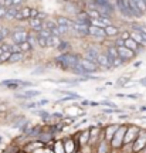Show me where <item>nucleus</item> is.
I'll list each match as a JSON object with an SVG mask.
<instances>
[{"label": "nucleus", "instance_id": "f257e3e1", "mask_svg": "<svg viewBox=\"0 0 146 153\" xmlns=\"http://www.w3.org/2000/svg\"><path fill=\"white\" fill-rule=\"evenodd\" d=\"M55 62H57L61 68H64V70H72L75 65L80 64V55L65 53V54L58 55V57L55 58Z\"/></svg>", "mask_w": 146, "mask_h": 153}, {"label": "nucleus", "instance_id": "f03ea898", "mask_svg": "<svg viewBox=\"0 0 146 153\" xmlns=\"http://www.w3.org/2000/svg\"><path fill=\"white\" fill-rule=\"evenodd\" d=\"M114 1H107V0H97L95 1V10L101 17H107L111 19L112 13H114Z\"/></svg>", "mask_w": 146, "mask_h": 153}, {"label": "nucleus", "instance_id": "7ed1b4c3", "mask_svg": "<svg viewBox=\"0 0 146 153\" xmlns=\"http://www.w3.org/2000/svg\"><path fill=\"white\" fill-rule=\"evenodd\" d=\"M126 129H128V126H119V129L116 131V133L114 135L112 140H111V146L114 149H119L124 145V137L125 133H126Z\"/></svg>", "mask_w": 146, "mask_h": 153}, {"label": "nucleus", "instance_id": "20e7f679", "mask_svg": "<svg viewBox=\"0 0 146 153\" xmlns=\"http://www.w3.org/2000/svg\"><path fill=\"white\" fill-rule=\"evenodd\" d=\"M10 36H11V40H13V43L14 44H22V43H26L27 41V37H28V33L24 30V28H22V27H17V28H14L13 31L10 33Z\"/></svg>", "mask_w": 146, "mask_h": 153}, {"label": "nucleus", "instance_id": "39448f33", "mask_svg": "<svg viewBox=\"0 0 146 153\" xmlns=\"http://www.w3.org/2000/svg\"><path fill=\"white\" fill-rule=\"evenodd\" d=\"M139 133H141V129H139L138 126H128L126 133H125V137H124V145H130V143H133Z\"/></svg>", "mask_w": 146, "mask_h": 153}, {"label": "nucleus", "instance_id": "423d86ee", "mask_svg": "<svg viewBox=\"0 0 146 153\" xmlns=\"http://www.w3.org/2000/svg\"><path fill=\"white\" fill-rule=\"evenodd\" d=\"M143 148H146V132H141L136 140L133 142V146H132V152L133 153H138L143 150Z\"/></svg>", "mask_w": 146, "mask_h": 153}, {"label": "nucleus", "instance_id": "0eeeda50", "mask_svg": "<svg viewBox=\"0 0 146 153\" xmlns=\"http://www.w3.org/2000/svg\"><path fill=\"white\" fill-rule=\"evenodd\" d=\"M116 51H118V57L122 61H125V62L132 60V58H135V55H136L133 51L128 50L126 47H116Z\"/></svg>", "mask_w": 146, "mask_h": 153}, {"label": "nucleus", "instance_id": "6e6552de", "mask_svg": "<svg viewBox=\"0 0 146 153\" xmlns=\"http://www.w3.org/2000/svg\"><path fill=\"white\" fill-rule=\"evenodd\" d=\"M80 65L84 68V71L87 72L88 75H89V74H94V72L98 70L97 64H94V62H91V61L85 60L84 57H80Z\"/></svg>", "mask_w": 146, "mask_h": 153}, {"label": "nucleus", "instance_id": "1a4fd4ad", "mask_svg": "<svg viewBox=\"0 0 146 153\" xmlns=\"http://www.w3.org/2000/svg\"><path fill=\"white\" fill-rule=\"evenodd\" d=\"M88 27L87 24H77V23L72 22V33L77 37H84V36H88Z\"/></svg>", "mask_w": 146, "mask_h": 153}, {"label": "nucleus", "instance_id": "9d476101", "mask_svg": "<svg viewBox=\"0 0 146 153\" xmlns=\"http://www.w3.org/2000/svg\"><path fill=\"white\" fill-rule=\"evenodd\" d=\"M88 36H91V37L97 38V40H102L105 38V30L104 28H99V27H95V26H89L88 27Z\"/></svg>", "mask_w": 146, "mask_h": 153}, {"label": "nucleus", "instance_id": "9b49d317", "mask_svg": "<svg viewBox=\"0 0 146 153\" xmlns=\"http://www.w3.org/2000/svg\"><path fill=\"white\" fill-rule=\"evenodd\" d=\"M30 19H31V7L27 6H23L14 17V20H30Z\"/></svg>", "mask_w": 146, "mask_h": 153}, {"label": "nucleus", "instance_id": "f8f14e48", "mask_svg": "<svg viewBox=\"0 0 146 153\" xmlns=\"http://www.w3.org/2000/svg\"><path fill=\"white\" fill-rule=\"evenodd\" d=\"M97 65L104 68V70H108L111 68V60L108 58V55L105 54V53H99L98 54V58H97Z\"/></svg>", "mask_w": 146, "mask_h": 153}, {"label": "nucleus", "instance_id": "ddd939ff", "mask_svg": "<svg viewBox=\"0 0 146 153\" xmlns=\"http://www.w3.org/2000/svg\"><path fill=\"white\" fill-rule=\"evenodd\" d=\"M101 51L97 48V47H94V45H91V47H88L87 48V53H85V60L91 61V62H94V64H97V58H98V54H99Z\"/></svg>", "mask_w": 146, "mask_h": 153}, {"label": "nucleus", "instance_id": "4468645a", "mask_svg": "<svg viewBox=\"0 0 146 153\" xmlns=\"http://www.w3.org/2000/svg\"><path fill=\"white\" fill-rule=\"evenodd\" d=\"M129 36L136 44H139L141 47H146V34L136 33V31H129Z\"/></svg>", "mask_w": 146, "mask_h": 153}, {"label": "nucleus", "instance_id": "2eb2a0df", "mask_svg": "<svg viewBox=\"0 0 146 153\" xmlns=\"http://www.w3.org/2000/svg\"><path fill=\"white\" fill-rule=\"evenodd\" d=\"M124 47H126L128 50H130V51H133L135 54H139V53H142V47L139 45V44H136L132 38H128V40H125L124 43Z\"/></svg>", "mask_w": 146, "mask_h": 153}, {"label": "nucleus", "instance_id": "dca6fc26", "mask_svg": "<svg viewBox=\"0 0 146 153\" xmlns=\"http://www.w3.org/2000/svg\"><path fill=\"white\" fill-rule=\"evenodd\" d=\"M74 23H77V24H87V26H89V17H88L87 11H85V10L80 11V13L75 16Z\"/></svg>", "mask_w": 146, "mask_h": 153}, {"label": "nucleus", "instance_id": "f3484780", "mask_svg": "<svg viewBox=\"0 0 146 153\" xmlns=\"http://www.w3.org/2000/svg\"><path fill=\"white\" fill-rule=\"evenodd\" d=\"M119 129L118 125H112V126H108L107 129H105V135H104V139L107 140V142H111L112 140V137H114V135L116 133V131Z\"/></svg>", "mask_w": 146, "mask_h": 153}, {"label": "nucleus", "instance_id": "a211bd4d", "mask_svg": "<svg viewBox=\"0 0 146 153\" xmlns=\"http://www.w3.org/2000/svg\"><path fill=\"white\" fill-rule=\"evenodd\" d=\"M28 26L31 27V30H34V31L40 33V31L43 30V20H40V19H30Z\"/></svg>", "mask_w": 146, "mask_h": 153}, {"label": "nucleus", "instance_id": "6ab92c4d", "mask_svg": "<svg viewBox=\"0 0 146 153\" xmlns=\"http://www.w3.org/2000/svg\"><path fill=\"white\" fill-rule=\"evenodd\" d=\"M97 152L98 153H109V146H108V142L102 139L101 142L97 143Z\"/></svg>", "mask_w": 146, "mask_h": 153}, {"label": "nucleus", "instance_id": "aec40b11", "mask_svg": "<svg viewBox=\"0 0 146 153\" xmlns=\"http://www.w3.org/2000/svg\"><path fill=\"white\" fill-rule=\"evenodd\" d=\"M128 6H129L130 16H132V17H141L142 16V13L138 10V6H136L135 1H128Z\"/></svg>", "mask_w": 146, "mask_h": 153}, {"label": "nucleus", "instance_id": "412c9836", "mask_svg": "<svg viewBox=\"0 0 146 153\" xmlns=\"http://www.w3.org/2000/svg\"><path fill=\"white\" fill-rule=\"evenodd\" d=\"M27 43L30 44V47H31V48H34V47H38V38H37V34H36V33H28Z\"/></svg>", "mask_w": 146, "mask_h": 153}, {"label": "nucleus", "instance_id": "4be33fe9", "mask_svg": "<svg viewBox=\"0 0 146 153\" xmlns=\"http://www.w3.org/2000/svg\"><path fill=\"white\" fill-rule=\"evenodd\" d=\"M38 91H26V92H20L17 94V98H22V99H27V98H33V97H37L38 95Z\"/></svg>", "mask_w": 146, "mask_h": 153}, {"label": "nucleus", "instance_id": "5701e85b", "mask_svg": "<svg viewBox=\"0 0 146 153\" xmlns=\"http://www.w3.org/2000/svg\"><path fill=\"white\" fill-rule=\"evenodd\" d=\"M57 27V23H55V20H51V19H47V20H43V28L44 30H48V31H51L53 28Z\"/></svg>", "mask_w": 146, "mask_h": 153}, {"label": "nucleus", "instance_id": "b1692460", "mask_svg": "<svg viewBox=\"0 0 146 153\" xmlns=\"http://www.w3.org/2000/svg\"><path fill=\"white\" fill-rule=\"evenodd\" d=\"M104 30H105V36H107V37H115V36H118V33H119V28L115 27V26H109V27L104 28Z\"/></svg>", "mask_w": 146, "mask_h": 153}, {"label": "nucleus", "instance_id": "393cba45", "mask_svg": "<svg viewBox=\"0 0 146 153\" xmlns=\"http://www.w3.org/2000/svg\"><path fill=\"white\" fill-rule=\"evenodd\" d=\"M99 135V129L98 128H91V131H89V143H97V137Z\"/></svg>", "mask_w": 146, "mask_h": 153}, {"label": "nucleus", "instance_id": "a878e982", "mask_svg": "<svg viewBox=\"0 0 146 153\" xmlns=\"http://www.w3.org/2000/svg\"><path fill=\"white\" fill-rule=\"evenodd\" d=\"M60 43H61L60 37H54V36H51V37L47 40V47H58Z\"/></svg>", "mask_w": 146, "mask_h": 153}, {"label": "nucleus", "instance_id": "bb28decb", "mask_svg": "<svg viewBox=\"0 0 146 153\" xmlns=\"http://www.w3.org/2000/svg\"><path fill=\"white\" fill-rule=\"evenodd\" d=\"M87 143H89V131H84L80 135V145H87Z\"/></svg>", "mask_w": 146, "mask_h": 153}, {"label": "nucleus", "instance_id": "cd10ccee", "mask_svg": "<svg viewBox=\"0 0 146 153\" xmlns=\"http://www.w3.org/2000/svg\"><path fill=\"white\" fill-rule=\"evenodd\" d=\"M23 53H14V54L10 55V58H9V61L7 62H10V64H13V62H19V61L23 60Z\"/></svg>", "mask_w": 146, "mask_h": 153}, {"label": "nucleus", "instance_id": "c85d7f7f", "mask_svg": "<svg viewBox=\"0 0 146 153\" xmlns=\"http://www.w3.org/2000/svg\"><path fill=\"white\" fill-rule=\"evenodd\" d=\"M136 6H138V10L142 13V16L146 13V1H143V0H135Z\"/></svg>", "mask_w": 146, "mask_h": 153}, {"label": "nucleus", "instance_id": "c756f323", "mask_svg": "<svg viewBox=\"0 0 146 153\" xmlns=\"http://www.w3.org/2000/svg\"><path fill=\"white\" fill-rule=\"evenodd\" d=\"M132 31H136V33H141V34H146V26L145 24H133L132 26Z\"/></svg>", "mask_w": 146, "mask_h": 153}, {"label": "nucleus", "instance_id": "7c9ffc66", "mask_svg": "<svg viewBox=\"0 0 146 153\" xmlns=\"http://www.w3.org/2000/svg\"><path fill=\"white\" fill-rule=\"evenodd\" d=\"M19 47H20V51H22L23 54H24V53H28L30 50H33L31 47H30V44H28L27 41H26V43H22V44H19Z\"/></svg>", "mask_w": 146, "mask_h": 153}, {"label": "nucleus", "instance_id": "2f4dec72", "mask_svg": "<svg viewBox=\"0 0 146 153\" xmlns=\"http://www.w3.org/2000/svg\"><path fill=\"white\" fill-rule=\"evenodd\" d=\"M37 36L38 37H43V38H45V40H48L50 37H51V33H50L48 30H41V31H40V33H37Z\"/></svg>", "mask_w": 146, "mask_h": 153}, {"label": "nucleus", "instance_id": "473e14b6", "mask_svg": "<svg viewBox=\"0 0 146 153\" xmlns=\"http://www.w3.org/2000/svg\"><path fill=\"white\" fill-rule=\"evenodd\" d=\"M57 48H58L60 51H67V50L70 48V43H68V41H61Z\"/></svg>", "mask_w": 146, "mask_h": 153}, {"label": "nucleus", "instance_id": "72a5a7b5", "mask_svg": "<svg viewBox=\"0 0 146 153\" xmlns=\"http://www.w3.org/2000/svg\"><path fill=\"white\" fill-rule=\"evenodd\" d=\"M11 53H3V54L0 55V62H7L9 58H10Z\"/></svg>", "mask_w": 146, "mask_h": 153}, {"label": "nucleus", "instance_id": "f704fd0d", "mask_svg": "<svg viewBox=\"0 0 146 153\" xmlns=\"http://www.w3.org/2000/svg\"><path fill=\"white\" fill-rule=\"evenodd\" d=\"M37 38H38V47L45 48V47H47V40H45V38H43V37H38V36H37Z\"/></svg>", "mask_w": 146, "mask_h": 153}, {"label": "nucleus", "instance_id": "c9c22d12", "mask_svg": "<svg viewBox=\"0 0 146 153\" xmlns=\"http://www.w3.org/2000/svg\"><path fill=\"white\" fill-rule=\"evenodd\" d=\"M111 64H112V67H115V68H116V67H122V65H124L125 61H122L121 58H116V60H114Z\"/></svg>", "mask_w": 146, "mask_h": 153}, {"label": "nucleus", "instance_id": "e433bc0d", "mask_svg": "<svg viewBox=\"0 0 146 153\" xmlns=\"http://www.w3.org/2000/svg\"><path fill=\"white\" fill-rule=\"evenodd\" d=\"M10 53L14 54V53H22V51H20V47L17 44H10Z\"/></svg>", "mask_w": 146, "mask_h": 153}, {"label": "nucleus", "instance_id": "4c0bfd02", "mask_svg": "<svg viewBox=\"0 0 146 153\" xmlns=\"http://www.w3.org/2000/svg\"><path fill=\"white\" fill-rule=\"evenodd\" d=\"M55 146H57V148H54V153H65V150H64V148H63V146H61V143H57V145H55Z\"/></svg>", "mask_w": 146, "mask_h": 153}, {"label": "nucleus", "instance_id": "58836bf2", "mask_svg": "<svg viewBox=\"0 0 146 153\" xmlns=\"http://www.w3.org/2000/svg\"><path fill=\"white\" fill-rule=\"evenodd\" d=\"M6 11H7V9L4 6H0V19H4L6 17Z\"/></svg>", "mask_w": 146, "mask_h": 153}, {"label": "nucleus", "instance_id": "ea45409f", "mask_svg": "<svg viewBox=\"0 0 146 153\" xmlns=\"http://www.w3.org/2000/svg\"><path fill=\"white\" fill-rule=\"evenodd\" d=\"M40 139H41V142H48L50 139H51V135H50V133H45V136H41Z\"/></svg>", "mask_w": 146, "mask_h": 153}, {"label": "nucleus", "instance_id": "a19ab883", "mask_svg": "<svg viewBox=\"0 0 146 153\" xmlns=\"http://www.w3.org/2000/svg\"><path fill=\"white\" fill-rule=\"evenodd\" d=\"M38 115H40L41 118H45V119H47V118H48V116H50V115L47 114L45 111H40V112H38Z\"/></svg>", "mask_w": 146, "mask_h": 153}, {"label": "nucleus", "instance_id": "79ce46f5", "mask_svg": "<svg viewBox=\"0 0 146 153\" xmlns=\"http://www.w3.org/2000/svg\"><path fill=\"white\" fill-rule=\"evenodd\" d=\"M142 84H146V79H142Z\"/></svg>", "mask_w": 146, "mask_h": 153}, {"label": "nucleus", "instance_id": "37998d69", "mask_svg": "<svg viewBox=\"0 0 146 153\" xmlns=\"http://www.w3.org/2000/svg\"><path fill=\"white\" fill-rule=\"evenodd\" d=\"M0 6H1V1H0Z\"/></svg>", "mask_w": 146, "mask_h": 153}, {"label": "nucleus", "instance_id": "c03bdc74", "mask_svg": "<svg viewBox=\"0 0 146 153\" xmlns=\"http://www.w3.org/2000/svg\"><path fill=\"white\" fill-rule=\"evenodd\" d=\"M145 153H146V149H145Z\"/></svg>", "mask_w": 146, "mask_h": 153}, {"label": "nucleus", "instance_id": "a18cd8bd", "mask_svg": "<svg viewBox=\"0 0 146 153\" xmlns=\"http://www.w3.org/2000/svg\"><path fill=\"white\" fill-rule=\"evenodd\" d=\"M78 153H81V152H78Z\"/></svg>", "mask_w": 146, "mask_h": 153}]
</instances>
